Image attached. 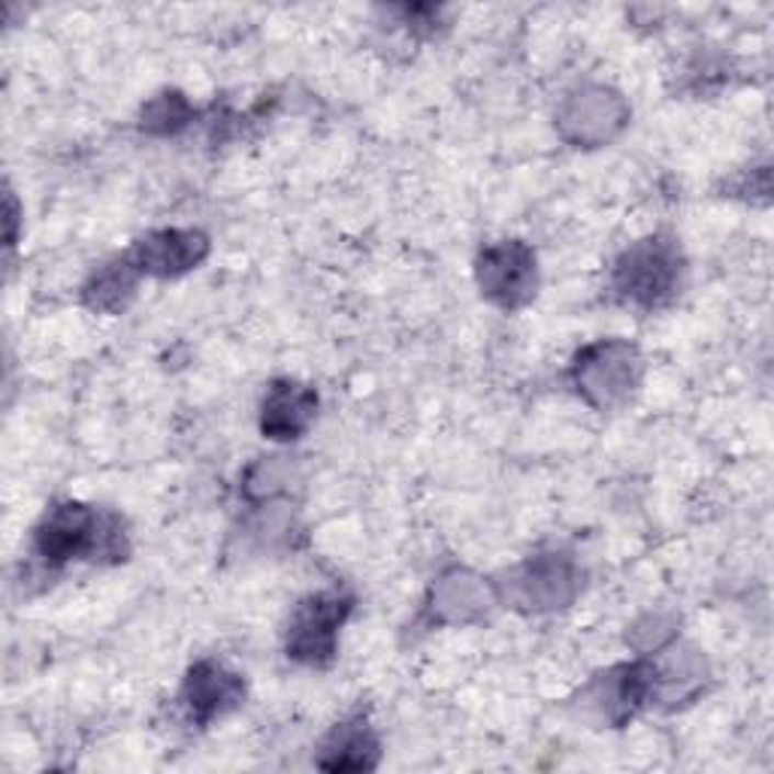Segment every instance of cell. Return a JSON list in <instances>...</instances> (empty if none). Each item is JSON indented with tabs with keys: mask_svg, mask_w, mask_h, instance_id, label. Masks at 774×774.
Returning <instances> with one entry per match:
<instances>
[{
	"mask_svg": "<svg viewBox=\"0 0 774 774\" xmlns=\"http://www.w3.org/2000/svg\"><path fill=\"white\" fill-rule=\"evenodd\" d=\"M339 599H312L309 608L300 612L294 629V644L300 653L318 657V653L330 651L333 629L339 624V612H336Z\"/></svg>",
	"mask_w": 774,
	"mask_h": 774,
	"instance_id": "cell-1",
	"label": "cell"
},
{
	"mask_svg": "<svg viewBox=\"0 0 774 774\" xmlns=\"http://www.w3.org/2000/svg\"><path fill=\"white\" fill-rule=\"evenodd\" d=\"M309 412H312V396L296 394V391L272 394L263 427H270V430L279 433V436H291V433H296L303 427Z\"/></svg>",
	"mask_w": 774,
	"mask_h": 774,
	"instance_id": "cell-2",
	"label": "cell"
},
{
	"mask_svg": "<svg viewBox=\"0 0 774 774\" xmlns=\"http://www.w3.org/2000/svg\"><path fill=\"white\" fill-rule=\"evenodd\" d=\"M198 236L194 234H164L160 236V243H148L146 251H148V263H155V267H164V270H172V267H184V263H191V260H198Z\"/></svg>",
	"mask_w": 774,
	"mask_h": 774,
	"instance_id": "cell-3",
	"label": "cell"
},
{
	"mask_svg": "<svg viewBox=\"0 0 774 774\" xmlns=\"http://www.w3.org/2000/svg\"><path fill=\"white\" fill-rule=\"evenodd\" d=\"M191 705L198 708H210L218 711L224 705V699H231V681L222 672H210V675H198L191 681Z\"/></svg>",
	"mask_w": 774,
	"mask_h": 774,
	"instance_id": "cell-4",
	"label": "cell"
}]
</instances>
